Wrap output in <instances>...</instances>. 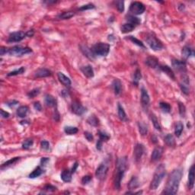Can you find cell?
I'll list each match as a JSON object with an SVG mask.
<instances>
[{
  "instance_id": "5b68a950",
  "label": "cell",
  "mask_w": 195,
  "mask_h": 195,
  "mask_svg": "<svg viewBox=\"0 0 195 195\" xmlns=\"http://www.w3.org/2000/svg\"><path fill=\"white\" fill-rule=\"evenodd\" d=\"M32 50L27 47H22V46H15L12 48H8V53L9 55L14 56H22L23 55L31 53Z\"/></svg>"
},
{
  "instance_id": "8992f818",
  "label": "cell",
  "mask_w": 195,
  "mask_h": 195,
  "mask_svg": "<svg viewBox=\"0 0 195 195\" xmlns=\"http://www.w3.org/2000/svg\"><path fill=\"white\" fill-rule=\"evenodd\" d=\"M146 40L150 47V48L153 50V51H159L163 48L162 43L155 35H152V34H150L147 36V38H146Z\"/></svg>"
},
{
  "instance_id": "8d00e7d4",
  "label": "cell",
  "mask_w": 195,
  "mask_h": 195,
  "mask_svg": "<svg viewBox=\"0 0 195 195\" xmlns=\"http://www.w3.org/2000/svg\"><path fill=\"white\" fill-rule=\"evenodd\" d=\"M19 159H20L19 157H15V158H13V159H11L10 160L7 161V162H6L5 163H3V164L2 165V166H1V168L3 169L4 168H7V167L9 166H11V165L14 164L16 162H18V161L19 160Z\"/></svg>"
},
{
  "instance_id": "91938a15",
  "label": "cell",
  "mask_w": 195,
  "mask_h": 195,
  "mask_svg": "<svg viewBox=\"0 0 195 195\" xmlns=\"http://www.w3.org/2000/svg\"><path fill=\"white\" fill-rule=\"evenodd\" d=\"M49 161H50V159H49V158H42L41 159V161H40V163H41V165H47V163Z\"/></svg>"
},
{
  "instance_id": "f1b7e54d",
  "label": "cell",
  "mask_w": 195,
  "mask_h": 195,
  "mask_svg": "<svg viewBox=\"0 0 195 195\" xmlns=\"http://www.w3.org/2000/svg\"><path fill=\"white\" fill-rule=\"evenodd\" d=\"M118 117H119L120 119L123 121H127V117H126V114L125 113V110L124 109V108L121 106L120 104L118 105Z\"/></svg>"
},
{
  "instance_id": "836d02e7",
  "label": "cell",
  "mask_w": 195,
  "mask_h": 195,
  "mask_svg": "<svg viewBox=\"0 0 195 195\" xmlns=\"http://www.w3.org/2000/svg\"><path fill=\"white\" fill-rule=\"evenodd\" d=\"M165 142L168 145V146H175V138H174L173 135L172 134H167L165 137Z\"/></svg>"
},
{
  "instance_id": "7a4b0ae2",
  "label": "cell",
  "mask_w": 195,
  "mask_h": 195,
  "mask_svg": "<svg viewBox=\"0 0 195 195\" xmlns=\"http://www.w3.org/2000/svg\"><path fill=\"white\" fill-rule=\"evenodd\" d=\"M127 159L126 157H121L118 159L116 163V174L114 176V187L117 190L121 188V181L124 178L126 170L127 169Z\"/></svg>"
},
{
  "instance_id": "e575fe53",
  "label": "cell",
  "mask_w": 195,
  "mask_h": 195,
  "mask_svg": "<svg viewBox=\"0 0 195 195\" xmlns=\"http://www.w3.org/2000/svg\"><path fill=\"white\" fill-rule=\"evenodd\" d=\"M138 127H139V131L142 136H145L148 133V126L147 125L145 124L144 123L142 122H139L138 123Z\"/></svg>"
},
{
  "instance_id": "d4e9b609",
  "label": "cell",
  "mask_w": 195,
  "mask_h": 195,
  "mask_svg": "<svg viewBox=\"0 0 195 195\" xmlns=\"http://www.w3.org/2000/svg\"><path fill=\"white\" fill-rule=\"evenodd\" d=\"M44 102L47 107H54L56 105V99L51 95H46L44 98Z\"/></svg>"
},
{
  "instance_id": "f907efd6",
  "label": "cell",
  "mask_w": 195,
  "mask_h": 195,
  "mask_svg": "<svg viewBox=\"0 0 195 195\" xmlns=\"http://www.w3.org/2000/svg\"><path fill=\"white\" fill-rule=\"evenodd\" d=\"M180 87H181V89L183 93H184L185 95L189 94V87L188 85H185L184 83L180 84Z\"/></svg>"
},
{
  "instance_id": "3957f363",
  "label": "cell",
  "mask_w": 195,
  "mask_h": 195,
  "mask_svg": "<svg viewBox=\"0 0 195 195\" xmlns=\"http://www.w3.org/2000/svg\"><path fill=\"white\" fill-rule=\"evenodd\" d=\"M166 174V170H165V166L163 164L159 165V166L156 168L154 173L152 180L150 183V190H156L158 187L160 185L161 182L164 178L165 175Z\"/></svg>"
},
{
  "instance_id": "30bf717a",
  "label": "cell",
  "mask_w": 195,
  "mask_h": 195,
  "mask_svg": "<svg viewBox=\"0 0 195 195\" xmlns=\"http://www.w3.org/2000/svg\"><path fill=\"white\" fill-rule=\"evenodd\" d=\"M71 109H72V111L75 114L79 116H81L86 111V108L85 107L82 106L81 104L77 101H73L71 105Z\"/></svg>"
},
{
  "instance_id": "03108f58",
  "label": "cell",
  "mask_w": 195,
  "mask_h": 195,
  "mask_svg": "<svg viewBox=\"0 0 195 195\" xmlns=\"http://www.w3.org/2000/svg\"><path fill=\"white\" fill-rule=\"evenodd\" d=\"M78 168V163L76 162L74 165H73V167H72V171H71V172H72V173H74V172H76V168Z\"/></svg>"
},
{
  "instance_id": "7bdbcfd3",
  "label": "cell",
  "mask_w": 195,
  "mask_h": 195,
  "mask_svg": "<svg viewBox=\"0 0 195 195\" xmlns=\"http://www.w3.org/2000/svg\"><path fill=\"white\" fill-rule=\"evenodd\" d=\"M128 39L130 40H131V41H132L134 43H135V44H136L137 46H139V47H143V48H146V47H145V45L143 44V42L140 41L139 40H138L137 38H134V37H133V36H129Z\"/></svg>"
},
{
  "instance_id": "52a82bcc",
  "label": "cell",
  "mask_w": 195,
  "mask_h": 195,
  "mask_svg": "<svg viewBox=\"0 0 195 195\" xmlns=\"http://www.w3.org/2000/svg\"><path fill=\"white\" fill-rule=\"evenodd\" d=\"M145 6L140 2H133L130 6V12L134 15L142 14L145 12Z\"/></svg>"
},
{
  "instance_id": "681fc988",
  "label": "cell",
  "mask_w": 195,
  "mask_h": 195,
  "mask_svg": "<svg viewBox=\"0 0 195 195\" xmlns=\"http://www.w3.org/2000/svg\"><path fill=\"white\" fill-rule=\"evenodd\" d=\"M43 190L46 191L53 192V191H56V188L54 186H53V185H51V184H47V185L44 186Z\"/></svg>"
},
{
  "instance_id": "cb8c5ba5",
  "label": "cell",
  "mask_w": 195,
  "mask_h": 195,
  "mask_svg": "<svg viewBox=\"0 0 195 195\" xmlns=\"http://www.w3.org/2000/svg\"><path fill=\"white\" fill-rule=\"evenodd\" d=\"M72 172L69 170H63L60 175V177L64 182H70L72 181Z\"/></svg>"
},
{
  "instance_id": "9f6ffc18",
  "label": "cell",
  "mask_w": 195,
  "mask_h": 195,
  "mask_svg": "<svg viewBox=\"0 0 195 195\" xmlns=\"http://www.w3.org/2000/svg\"><path fill=\"white\" fill-rule=\"evenodd\" d=\"M34 108H35V110H38V111H40V110H42L41 105H40V102H38V101H37V102H35V103L34 104Z\"/></svg>"
},
{
  "instance_id": "d6986e66",
  "label": "cell",
  "mask_w": 195,
  "mask_h": 195,
  "mask_svg": "<svg viewBox=\"0 0 195 195\" xmlns=\"http://www.w3.org/2000/svg\"><path fill=\"white\" fill-rule=\"evenodd\" d=\"M194 185V165H192L188 174V187L192 189Z\"/></svg>"
},
{
  "instance_id": "f546056e",
  "label": "cell",
  "mask_w": 195,
  "mask_h": 195,
  "mask_svg": "<svg viewBox=\"0 0 195 195\" xmlns=\"http://www.w3.org/2000/svg\"><path fill=\"white\" fill-rule=\"evenodd\" d=\"M43 173V168H42L40 166H38L28 175V177L30 178H38L39 177V176H40Z\"/></svg>"
},
{
  "instance_id": "277c9868",
  "label": "cell",
  "mask_w": 195,
  "mask_h": 195,
  "mask_svg": "<svg viewBox=\"0 0 195 195\" xmlns=\"http://www.w3.org/2000/svg\"><path fill=\"white\" fill-rule=\"evenodd\" d=\"M92 51L95 56H105L108 54L110 51V45L108 43H98L92 47Z\"/></svg>"
},
{
  "instance_id": "816d5d0a",
  "label": "cell",
  "mask_w": 195,
  "mask_h": 195,
  "mask_svg": "<svg viewBox=\"0 0 195 195\" xmlns=\"http://www.w3.org/2000/svg\"><path fill=\"white\" fill-rule=\"evenodd\" d=\"M92 176H90V175H85V176H84V177L82 178V184H89V183L92 181Z\"/></svg>"
},
{
  "instance_id": "ba28073f",
  "label": "cell",
  "mask_w": 195,
  "mask_h": 195,
  "mask_svg": "<svg viewBox=\"0 0 195 195\" xmlns=\"http://www.w3.org/2000/svg\"><path fill=\"white\" fill-rule=\"evenodd\" d=\"M108 172V165H106L105 163H101L99 166L98 167L97 169H96L95 175L97 178H98L101 181H103V180L106 178Z\"/></svg>"
},
{
  "instance_id": "60d3db41",
  "label": "cell",
  "mask_w": 195,
  "mask_h": 195,
  "mask_svg": "<svg viewBox=\"0 0 195 195\" xmlns=\"http://www.w3.org/2000/svg\"><path fill=\"white\" fill-rule=\"evenodd\" d=\"M151 121H152V124H153V126L154 127H155V129L157 130H159L160 131L161 130V126H160V124H159V121H158L157 118L155 117V114H151Z\"/></svg>"
},
{
  "instance_id": "83f0119b",
  "label": "cell",
  "mask_w": 195,
  "mask_h": 195,
  "mask_svg": "<svg viewBox=\"0 0 195 195\" xmlns=\"http://www.w3.org/2000/svg\"><path fill=\"white\" fill-rule=\"evenodd\" d=\"M126 21L129 23L132 24L134 25V26H137L139 25V24L141 23V20L139 19V18L137 17H135L134 15H131V14H128L127 16H126Z\"/></svg>"
},
{
  "instance_id": "7dc6e473",
  "label": "cell",
  "mask_w": 195,
  "mask_h": 195,
  "mask_svg": "<svg viewBox=\"0 0 195 195\" xmlns=\"http://www.w3.org/2000/svg\"><path fill=\"white\" fill-rule=\"evenodd\" d=\"M33 143H34V141L32 139H26L22 144V148L25 149V150H28L29 148H31L32 146Z\"/></svg>"
},
{
  "instance_id": "f35d334b",
  "label": "cell",
  "mask_w": 195,
  "mask_h": 195,
  "mask_svg": "<svg viewBox=\"0 0 195 195\" xmlns=\"http://www.w3.org/2000/svg\"><path fill=\"white\" fill-rule=\"evenodd\" d=\"M159 107L165 113H169L171 111V106H170L169 104L166 103V102H160Z\"/></svg>"
},
{
  "instance_id": "9c48e42d",
  "label": "cell",
  "mask_w": 195,
  "mask_h": 195,
  "mask_svg": "<svg viewBox=\"0 0 195 195\" xmlns=\"http://www.w3.org/2000/svg\"><path fill=\"white\" fill-rule=\"evenodd\" d=\"M26 33L23 31H16V32L11 33L8 38L9 43H15V42L22 41L25 38H26Z\"/></svg>"
},
{
  "instance_id": "4fadbf2b",
  "label": "cell",
  "mask_w": 195,
  "mask_h": 195,
  "mask_svg": "<svg viewBox=\"0 0 195 195\" xmlns=\"http://www.w3.org/2000/svg\"><path fill=\"white\" fill-rule=\"evenodd\" d=\"M150 98L148 92L144 88L141 89V103L144 108H146L150 105Z\"/></svg>"
},
{
  "instance_id": "94428289",
  "label": "cell",
  "mask_w": 195,
  "mask_h": 195,
  "mask_svg": "<svg viewBox=\"0 0 195 195\" xmlns=\"http://www.w3.org/2000/svg\"><path fill=\"white\" fill-rule=\"evenodd\" d=\"M34 34H35V31H34L33 29H31V30H29V31H27V32H26V36L29 37V38H31V37L34 35Z\"/></svg>"
},
{
  "instance_id": "f5cc1de1",
  "label": "cell",
  "mask_w": 195,
  "mask_h": 195,
  "mask_svg": "<svg viewBox=\"0 0 195 195\" xmlns=\"http://www.w3.org/2000/svg\"><path fill=\"white\" fill-rule=\"evenodd\" d=\"M95 9V6L93 4H87V5H85V6H82V7H80L79 10L80 11H85V10H88V9Z\"/></svg>"
},
{
  "instance_id": "6da1fadb",
  "label": "cell",
  "mask_w": 195,
  "mask_h": 195,
  "mask_svg": "<svg viewBox=\"0 0 195 195\" xmlns=\"http://www.w3.org/2000/svg\"><path fill=\"white\" fill-rule=\"evenodd\" d=\"M182 169L181 168H176L173 170L172 173L169 175V177L167 181L166 187L164 191L162 192L165 194H175L178 191L179 184L182 178Z\"/></svg>"
},
{
  "instance_id": "b9f144b4",
  "label": "cell",
  "mask_w": 195,
  "mask_h": 195,
  "mask_svg": "<svg viewBox=\"0 0 195 195\" xmlns=\"http://www.w3.org/2000/svg\"><path fill=\"white\" fill-rule=\"evenodd\" d=\"M25 71V67H21L20 69H16V70L12 71L9 73H8L7 76H18V75L22 74Z\"/></svg>"
},
{
  "instance_id": "2e32d148",
  "label": "cell",
  "mask_w": 195,
  "mask_h": 195,
  "mask_svg": "<svg viewBox=\"0 0 195 195\" xmlns=\"http://www.w3.org/2000/svg\"><path fill=\"white\" fill-rule=\"evenodd\" d=\"M163 150L161 147H156V148L154 149V150L152 151V153L151 155V159L152 161L155 162V161H159L161 159L162 155Z\"/></svg>"
},
{
  "instance_id": "d590c367",
  "label": "cell",
  "mask_w": 195,
  "mask_h": 195,
  "mask_svg": "<svg viewBox=\"0 0 195 195\" xmlns=\"http://www.w3.org/2000/svg\"><path fill=\"white\" fill-rule=\"evenodd\" d=\"M79 130H78L77 127L76 126H66L65 128H64V132L66 133L68 135H73V134H77Z\"/></svg>"
},
{
  "instance_id": "9a60e30c",
  "label": "cell",
  "mask_w": 195,
  "mask_h": 195,
  "mask_svg": "<svg viewBox=\"0 0 195 195\" xmlns=\"http://www.w3.org/2000/svg\"><path fill=\"white\" fill-rule=\"evenodd\" d=\"M146 64L148 66H150V68H157V67L159 66V61L154 56H149L146 59V61H145Z\"/></svg>"
},
{
  "instance_id": "6f0895ef",
  "label": "cell",
  "mask_w": 195,
  "mask_h": 195,
  "mask_svg": "<svg viewBox=\"0 0 195 195\" xmlns=\"http://www.w3.org/2000/svg\"><path fill=\"white\" fill-rule=\"evenodd\" d=\"M1 116H2V118H8L9 116H10V114H9V113H8V112L5 111L3 109H2V110H1Z\"/></svg>"
},
{
  "instance_id": "8fae6325",
  "label": "cell",
  "mask_w": 195,
  "mask_h": 195,
  "mask_svg": "<svg viewBox=\"0 0 195 195\" xmlns=\"http://www.w3.org/2000/svg\"><path fill=\"white\" fill-rule=\"evenodd\" d=\"M145 152V148L144 146L140 143H137L135 146V148L134 150V159H135L136 162H139L141 159L142 156L143 155Z\"/></svg>"
},
{
  "instance_id": "74e56055",
  "label": "cell",
  "mask_w": 195,
  "mask_h": 195,
  "mask_svg": "<svg viewBox=\"0 0 195 195\" xmlns=\"http://www.w3.org/2000/svg\"><path fill=\"white\" fill-rule=\"evenodd\" d=\"M87 122H88V124H89L90 125L94 126H97L99 125V121H98V119L94 115L90 116V117L88 118V120H87Z\"/></svg>"
},
{
  "instance_id": "44dd1931",
  "label": "cell",
  "mask_w": 195,
  "mask_h": 195,
  "mask_svg": "<svg viewBox=\"0 0 195 195\" xmlns=\"http://www.w3.org/2000/svg\"><path fill=\"white\" fill-rule=\"evenodd\" d=\"M159 68L161 69V70L162 71V72H164L165 74L168 75V76H169L170 78H172V79H175V73H174V72L172 71V69H171V68H170L168 66H167V65H160L159 66Z\"/></svg>"
},
{
  "instance_id": "ffe728a7",
  "label": "cell",
  "mask_w": 195,
  "mask_h": 195,
  "mask_svg": "<svg viewBox=\"0 0 195 195\" xmlns=\"http://www.w3.org/2000/svg\"><path fill=\"white\" fill-rule=\"evenodd\" d=\"M81 71L88 78H92L94 76V70L90 65L81 67Z\"/></svg>"
},
{
  "instance_id": "6125c7cd",
  "label": "cell",
  "mask_w": 195,
  "mask_h": 195,
  "mask_svg": "<svg viewBox=\"0 0 195 195\" xmlns=\"http://www.w3.org/2000/svg\"><path fill=\"white\" fill-rule=\"evenodd\" d=\"M17 104H18V101L13 100V101H9V102H8L7 105H9V107H13V106H14V105H16Z\"/></svg>"
},
{
  "instance_id": "f6af8a7d",
  "label": "cell",
  "mask_w": 195,
  "mask_h": 195,
  "mask_svg": "<svg viewBox=\"0 0 195 195\" xmlns=\"http://www.w3.org/2000/svg\"><path fill=\"white\" fill-rule=\"evenodd\" d=\"M40 94V89H34L33 90L30 91V92L27 93V96H28L30 98H34L35 97H36L37 95Z\"/></svg>"
},
{
  "instance_id": "be15d7a7",
  "label": "cell",
  "mask_w": 195,
  "mask_h": 195,
  "mask_svg": "<svg viewBox=\"0 0 195 195\" xmlns=\"http://www.w3.org/2000/svg\"><path fill=\"white\" fill-rule=\"evenodd\" d=\"M53 119L56 121L60 120V114L58 113V111L56 110H55V114H53Z\"/></svg>"
},
{
  "instance_id": "ee69618b",
  "label": "cell",
  "mask_w": 195,
  "mask_h": 195,
  "mask_svg": "<svg viewBox=\"0 0 195 195\" xmlns=\"http://www.w3.org/2000/svg\"><path fill=\"white\" fill-rule=\"evenodd\" d=\"M178 108H179V114L181 117H184L186 114V108L184 105L181 102H178Z\"/></svg>"
},
{
  "instance_id": "db71d44e",
  "label": "cell",
  "mask_w": 195,
  "mask_h": 195,
  "mask_svg": "<svg viewBox=\"0 0 195 195\" xmlns=\"http://www.w3.org/2000/svg\"><path fill=\"white\" fill-rule=\"evenodd\" d=\"M40 146H41V148L43 149V150H48L49 149H50V143H49L48 141L43 140L41 141V143H40Z\"/></svg>"
},
{
  "instance_id": "e0dca14e",
  "label": "cell",
  "mask_w": 195,
  "mask_h": 195,
  "mask_svg": "<svg viewBox=\"0 0 195 195\" xmlns=\"http://www.w3.org/2000/svg\"><path fill=\"white\" fill-rule=\"evenodd\" d=\"M58 79L59 81L63 84V85H65L66 87H69L71 85V80L69 79V77H67L66 76L63 74V72H58L57 73Z\"/></svg>"
},
{
  "instance_id": "4dcf8cb0",
  "label": "cell",
  "mask_w": 195,
  "mask_h": 195,
  "mask_svg": "<svg viewBox=\"0 0 195 195\" xmlns=\"http://www.w3.org/2000/svg\"><path fill=\"white\" fill-rule=\"evenodd\" d=\"M139 186V183L138 181V178L136 177L133 176L132 178L130 179V181H129L128 184V188L130 190H134L137 188Z\"/></svg>"
},
{
  "instance_id": "5bb4252c",
  "label": "cell",
  "mask_w": 195,
  "mask_h": 195,
  "mask_svg": "<svg viewBox=\"0 0 195 195\" xmlns=\"http://www.w3.org/2000/svg\"><path fill=\"white\" fill-rule=\"evenodd\" d=\"M51 75H52L51 71L49 70V69H45V68H40V69H38L35 73V77L37 78L48 77V76H51Z\"/></svg>"
},
{
  "instance_id": "7402d4cb",
  "label": "cell",
  "mask_w": 195,
  "mask_h": 195,
  "mask_svg": "<svg viewBox=\"0 0 195 195\" xmlns=\"http://www.w3.org/2000/svg\"><path fill=\"white\" fill-rule=\"evenodd\" d=\"M112 87L114 89V94L116 95H118L121 94V90H122V84H121V82L119 79H114L113 83H112Z\"/></svg>"
},
{
  "instance_id": "e7e4bbea",
  "label": "cell",
  "mask_w": 195,
  "mask_h": 195,
  "mask_svg": "<svg viewBox=\"0 0 195 195\" xmlns=\"http://www.w3.org/2000/svg\"><path fill=\"white\" fill-rule=\"evenodd\" d=\"M96 148H97V150H101V148H102V141L100 140V139L98 141L97 145H96Z\"/></svg>"
},
{
  "instance_id": "ac0fdd59",
  "label": "cell",
  "mask_w": 195,
  "mask_h": 195,
  "mask_svg": "<svg viewBox=\"0 0 195 195\" xmlns=\"http://www.w3.org/2000/svg\"><path fill=\"white\" fill-rule=\"evenodd\" d=\"M80 50H81V51L82 52V53H83L85 56L89 58L90 60H93V59L95 57V55L93 54V53H92V49L89 48L87 46L81 45L80 46Z\"/></svg>"
},
{
  "instance_id": "7c38bea8",
  "label": "cell",
  "mask_w": 195,
  "mask_h": 195,
  "mask_svg": "<svg viewBox=\"0 0 195 195\" xmlns=\"http://www.w3.org/2000/svg\"><path fill=\"white\" fill-rule=\"evenodd\" d=\"M172 64L174 69H176L177 71L182 72H186V63L184 61L174 59V60H172Z\"/></svg>"
},
{
  "instance_id": "680465c9",
  "label": "cell",
  "mask_w": 195,
  "mask_h": 195,
  "mask_svg": "<svg viewBox=\"0 0 195 195\" xmlns=\"http://www.w3.org/2000/svg\"><path fill=\"white\" fill-rule=\"evenodd\" d=\"M7 53H8V48L3 47H2L0 48V54H1V56H3L4 54H6Z\"/></svg>"
},
{
  "instance_id": "bcb514c9",
  "label": "cell",
  "mask_w": 195,
  "mask_h": 195,
  "mask_svg": "<svg viewBox=\"0 0 195 195\" xmlns=\"http://www.w3.org/2000/svg\"><path fill=\"white\" fill-rule=\"evenodd\" d=\"M98 135H99V139L102 141V142L103 141H108L110 139V136L108 134H106V133L103 132V131H99Z\"/></svg>"
},
{
  "instance_id": "c3c4849f",
  "label": "cell",
  "mask_w": 195,
  "mask_h": 195,
  "mask_svg": "<svg viewBox=\"0 0 195 195\" xmlns=\"http://www.w3.org/2000/svg\"><path fill=\"white\" fill-rule=\"evenodd\" d=\"M115 3L118 11L120 12H123L124 11V1H117Z\"/></svg>"
},
{
  "instance_id": "d6a6232c",
  "label": "cell",
  "mask_w": 195,
  "mask_h": 195,
  "mask_svg": "<svg viewBox=\"0 0 195 195\" xmlns=\"http://www.w3.org/2000/svg\"><path fill=\"white\" fill-rule=\"evenodd\" d=\"M184 130V125L181 122H178L175 127V134L177 137H180Z\"/></svg>"
},
{
  "instance_id": "603a6c76",
  "label": "cell",
  "mask_w": 195,
  "mask_h": 195,
  "mask_svg": "<svg viewBox=\"0 0 195 195\" xmlns=\"http://www.w3.org/2000/svg\"><path fill=\"white\" fill-rule=\"evenodd\" d=\"M181 54L184 59H188L191 56H194V51L189 46H184L181 51Z\"/></svg>"
},
{
  "instance_id": "ab89813d",
  "label": "cell",
  "mask_w": 195,
  "mask_h": 195,
  "mask_svg": "<svg viewBox=\"0 0 195 195\" xmlns=\"http://www.w3.org/2000/svg\"><path fill=\"white\" fill-rule=\"evenodd\" d=\"M142 78V74H141V71L139 69H137L135 71L134 75V83L136 85H138V82H139V80L141 79Z\"/></svg>"
},
{
  "instance_id": "1f68e13d",
  "label": "cell",
  "mask_w": 195,
  "mask_h": 195,
  "mask_svg": "<svg viewBox=\"0 0 195 195\" xmlns=\"http://www.w3.org/2000/svg\"><path fill=\"white\" fill-rule=\"evenodd\" d=\"M75 13L73 12H63L61 14H60L57 16L58 19H60V20H66V19H69L72 17L74 16Z\"/></svg>"
},
{
  "instance_id": "11a10c76",
  "label": "cell",
  "mask_w": 195,
  "mask_h": 195,
  "mask_svg": "<svg viewBox=\"0 0 195 195\" xmlns=\"http://www.w3.org/2000/svg\"><path fill=\"white\" fill-rule=\"evenodd\" d=\"M84 135H85V138L87 139V140H89V142H92V141H93V139H94V137H93V135H92L91 133L89 132H85L84 133Z\"/></svg>"
},
{
  "instance_id": "484cf974",
  "label": "cell",
  "mask_w": 195,
  "mask_h": 195,
  "mask_svg": "<svg viewBox=\"0 0 195 195\" xmlns=\"http://www.w3.org/2000/svg\"><path fill=\"white\" fill-rule=\"evenodd\" d=\"M28 112V107L27 106H21L17 109V115L19 118H25Z\"/></svg>"
},
{
  "instance_id": "4316f807",
  "label": "cell",
  "mask_w": 195,
  "mask_h": 195,
  "mask_svg": "<svg viewBox=\"0 0 195 195\" xmlns=\"http://www.w3.org/2000/svg\"><path fill=\"white\" fill-rule=\"evenodd\" d=\"M136 27V26H134V25H132V24L129 23V22H127V23L126 24H124L123 25L121 26V32L124 33V34H126V33H128V32H131V31L134 30V28Z\"/></svg>"
}]
</instances>
